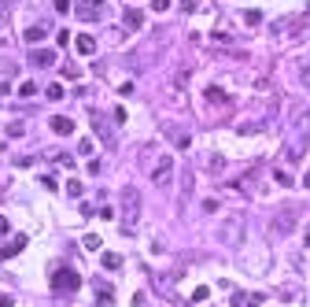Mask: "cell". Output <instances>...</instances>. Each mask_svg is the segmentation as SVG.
<instances>
[{
  "mask_svg": "<svg viewBox=\"0 0 310 307\" xmlns=\"http://www.w3.org/2000/svg\"><path fill=\"white\" fill-rule=\"evenodd\" d=\"M137 222H140V189L126 185L122 189V226H126V234H133Z\"/></svg>",
  "mask_w": 310,
  "mask_h": 307,
  "instance_id": "cell-1",
  "label": "cell"
},
{
  "mask_svg": "<svg viewBox=\"0 0 310 307\" xmlns=\"http://www.w3.org/2000/svg\"><path fill=\"white\" fill-rule=\"evenodd\" d=\"M81 289V274L70 270V266H59V270H52V292L55 296H74Z\"/></svg>",
  "mask_w": 310,
  "mask_h": 307,
  "instance_id": "cell-2",
  "label": "cell"
},
{
  "mask_svg": "<svg viewBox=\"0 0 310 307\" xmlns=\"http://www.w3.org/2000/svg\"><path fill=\"white\" fill-rule=\"evenodd\" d=\"M170 174H174V160H170V156H163V160L155 163V170H152V182L155 185H166V182H170Z\"/></svg>",
  "mask_w": 310,
  "mask_h": 307,
  "instance_id": "cell-3",
  "label": "cell"
},
{
  "mask_svg": "<svg viewBox=\"0 0 310 307\" xmlns=\"http://www.w3.org/2000/svg\"><path fill=\"white\" fill-rule=\"evenodd\" d=\"M229 307H262V296L259 292H233Z\"/></svg>",
  "mask_w": 310,
  "mask_h": 307,
  "instance_id": "cell-4",
  "label": "cell"
},
{
  "mask_svg": "<svg viewBox=\"0 0 310 307\" xmlns=\"http://www.w3.org/2000/svg\"><path fill=\"white\" fill-rule=\"evenodd\" d=\"M22 248H26V237H11L7 244H0V263H4V259H11V256H18Z\"/></svg>",
  "mask_w": 310,
  "mask_h": 307,
  "instance_id": "cell-5",
  "label": "cell"
},
{
  "mask_svg": "<svg viewBox=\"0 0 310 307\" xmlns=\"http://www.w3.org/2000/svg\"><path fill=\"white\" fill-rule=\"evenodd\" d=\"M296 215H299L296 208H288L285 215H277V222H274V234H277V237H285L288 230H292V218H296Z\"/></svg>",
  "mask_w": 310,
  "mask_h": 307,
  "instance_id": "cell-6",
  "label": "cell"
},
{
  "mask_svg": "<svg viewBox=\"0 0 310 307\" xmlns=\"http://www.w3.org/2000/svg\"><path fill=\"white\" fill-rule=\"evenodd\" d=\"M30 63L37 70H44V67H52L55 63V52H48V48H37V52H30Z\"/></svg>",
  "mask_w": 310,
  "mask_h": 307,
  "instance_id": "cell-7",
  "label": "cell"
},
{
  "mask_svg": "<svg viewBox=\"0 0 310 307\" xmlns=\"http://www.w3.org/2000/svg\"><path fill=\"white\" fill-rule=\"evenodd\" d=\"M203 100H207V104H229V92L218 89V86H207L203 89Z\"/></svg>",
  "mask_w": 310,
  "mask_h": 307,
  "instance_id": "cell-8",
  "label": "cell"
},
{
  "mask_svg": "<svg viewBox=\"0 0 310 307\" xmlns=\"http://www.w3.org/2000/svg\"><path fill=\"white\" fill-rule=\"evenodd\" d=\"M22 37H26V44H37V41H44V37H48V26L37 22V26H30V30H26Z\"/></svg>",
  "mask_w": 310,
  "mask_h": 307,
  "instance_id": "cell-9",
  "label": "cell"
},
{
  "mask_svg": "<svg viewBox=\"0 0 310 307\" xmlns=\"http://www.w3.org/2000/svg\"><path fill=\"white\" fill-rule=\"evenodd\" d=\"M52 134H59V137H70L74 134V118H52Z\"/></svg>",
  "mask_w": 310,
  "mask_h": 307,
  "instance_id": "cell-10",
  "label": "cell"
},
{
  "mask_svg": "<svg viewBox=\"0 0 310 307\" xmlns=\"http://www.w3.org/2000/svg\"><path fill=\"white\" fill-rule=\"evenodd\" d=\"M100 266H103V270H122V256H115V252H100Z\"/></svg>",
  "mask_w": 310,
  "mask_h": 307,
  "instance_id": "cell-11",
  "label": "cell"
},
{
  "mask_svg": "<svg viewBox=\"0 0 310 307\" xmlns=\"http://www.w3.org/2000/svg\"><path fill=\"white\" fill-rule=\"evenodd\" d=\"M74 44H78L81 56H92V52H96V41H92V34H78V41H74Z\"/></svg>",
  "mask_w": 310,
  "mask_h": 307,
  "instance_id": "cell-12",
  "label": "cell"
},
{
  "mask_svg": "<svg viewBox=\"0 0 310 307\" xmlns=\"http://www.w3.org/2000/svg\"><path fill=\"white\" fill-rule=\"evenodd\" d=\"M126 26H129V30H140V26H144V12L129 8V12H126Z\"/></svg>",
  "mask_w": 310,
  "mask_h": 307,
  "instance_id": "cell-13",
  "label": "cell"
},
{
  "mask_svg": "<svg viewBox=\"0 0 310 307\" xmlns=\"http://www.w3.org/2000/svg\"><path fill=\"white\" fill-rule=\"evenodd\" d=\"M74 12H78L81 18H100V8H96V4H89V0H85V4H78Z\"/></svg>",
  "mask_w": 310,
  "mask_h": 307,
  "instance_id": "cell-14",
  "label": "cell"
},
{
  "mask_svg": "<svg viewBox=\"0 0 310 307\" xmlns=\"http://www.w3.org/2000/svg\"><path fill=\"white\" fill-rule=\"evenodd\" d=\"M81 244H85V252H100V248H103V240H100L96 234H89V237H81Z\"/></svg>",
  "mask_w": 310,
  "mask_h": 307,
  "instance_id": "cell-15",
  "label": "cell"
},
{
  "mask_svg": "<svg viewBox=\"0 0 310 307\" xmlns=\"http://www.w3.org/2000/svg\"><path fill=\"white\" fill-rule=\"evenodd\" d=\"M63 92H67V89H63L59 82H52V86L44 89V96H48V100H63Z\"/></svg>",
  "mask_w": 310,
  "mask_h": 307,
  "instance_id": "cell-16",
  "label": "cell"
},
{
  "mask_svg": "<svg viewBox=\"0 0 310 307\" xmlns=\"http://www.w3.org/2000/svg\"><path fill=\"white\" fill-rule=\"evenodd\" d=\"M78 152H81V156H85V160H89V156L96 152V144H92L89 137H81V141H78Z\"/></svg>",
  "mask_w": 310,
  "mask_h": 307,
  "instance_id": "cell-17",
  "label": "cell"
},
{
  "mask_svg": "<svg viewBox=\"0 0 310 307\" xmlns=\"http://www.w3.org/2000/svg\"><path fill=\"white\" fill-rule=\"evenodd\" d=\"M15 92H18V96H26V100H30L33 92H37V86H33V82H22V86H18Z\"/></svg>",
  "mask_w": 310,
  "mask_h": 307,
  "instance_id": "cell-18",
  "label": "cell"
},
{
  "mask_svg": "<svg viewBox=\"0 0 310 307\" xmlns=\"http://www.w3.org/2000/svg\"><path fill=\"white\" fill-rule=\"evenodd\" d=\"M67 192H70V196H81V192H85V185H81L78 178H70V182H67Z\"/></svg>",
  "mask_w": 310,
  "mask_h": 307,
  "instance_id": "cell-19",
  "label": "cell"
},
{
  "mask_svg": "<svg viewBox=\"0 0 310 307\" xmlns=\"http://www.w3.org/2000/svg\"><path fill=\"white\" fill-rule=\"evenodd\" d=\"M296 70H299V82L310 89V67H307V63H296Z\"/></svg>",
  "mask_w": 310,
  "mask_h": 307,
  "instance_id": "cell-20",
  "label": "cell"
},
{
  "mask_svg": "<svg viewBox=\"0 0 310 307\" xmlns=\"http://www.w3.org/2000/svg\"><path fill=\"white\" fill-rule=\"evenodd\" d=\"M244 22H248V26H259V22H262V12H244Z\"/></svg>",
  "mask_w": 310,
  "mask_h": 307,
  "instance_id": "cell-21",
  "label": "cell"
},
{
  "mask_svg": "<svg viewBox=\"0 0 310 307\" xmlns=\"http://www.w3.org/2000/svg\"><path fill=\"white\" fill-rule=\"evenodd\" d=\"M92 126H96V130H100V137H103V141H111V130H107V126H103V118H92Z\"/></svg>",
  "mask_w": 310,
  "mask_h": 307,
  "instance_id": "cell-22",
  "label": "cell"
},
{
  "mask_svg": "<svg viewBox=\"0 0 310 307\" xmlns=\"http://www.w3.org/2000/svg\"><path fill=\"white\" fill-rule=\"evenodd\" d=\"M259 130H266V122H248V126H240V134H259Z\"/></svg>",
  "mask_w": 310,
  "mask_h": 307,
  "instance_id": "cell-23",
  "label": "cell"
},
{
  "mask_svg": "<svg viewBox=\"0 0 310 307\" xmlns=\"http://www.w3.org/2000/svg\"><path fill=\"white\" fill-rule=\"evenodd\" d=\"M207 296H211V289H207V285H200V289H196V292H192V300H196V304H203V300H207Z\"/></svg>",
  "mask_w": 310,
  "mask_h": 307,
  "instance_id": "cell-24",
  "label": "cell"
},
{
  "mask_svg": "<svg viewBox=\"0 0 310 307\" xmlns=\"http://www.w3.org/2000/svg\"><path fill=\"white\" fill-rule=\"evenodd\" d=\"M152 12H159V15L170 12V0H152Z\"/></svg>",
  "mask_w": 310,
  "mask_h": 307,
  "instance_id": "cell-25",
  "label": "cell"
},
{
  "mask_svg": "<svg viewBox=\"0 0 310 307\" xmlns=\"http://www.w3.org/2000/svg\"><path fill=\"white\" fill-rule=\"evenodd\" d=\"M52 4H55V12H59V15L70 12V0H52Z\"/></svg>",
  "mask_w": 310,
  "mask_h": 307,
  "instance_id": "cell-26",
  "label": "cell"
},
{
  "mask_svg": "<svg viewBox=\"0 0 310 307\" xmlns=\"http://www.w3.org/2000/svg\"><path fill=\"white\" fill-rule=\"evenodd\" d=\"M222 166H225V160H222V156H211V170H214V174H218V170H222Z\"/></svg>",
  "mask_w": 310,
  "mask_h": 307,
  "instance_id": "cell-27",
  "label": "cell"
},
{
  "mask_svg": "<svg viewBox=\"0 0 310 307\" xmlns=\"http://www.w3.org/2000/svg\"><path fill=\"white\" fill-rule=\"evenodd\" d=\"M274 178H277L281 185H292V178H288V174H285V170H281V166H277V170H274Z\"/></svg>",
  "mask_w": 310,
  "mask_h": 307,
  "instance_id": "cell-28",
  "label": "cell"
},
{
  "mask_svg": "<svg viewBox=\"0 0 310 307\" xmlns=\"http://www.w3.org/2000/svg\"><path fill=\"white\" fill-rule=\"evenodd\" d=\"M0 307H11V296H4V292H0Z\"/></svg>",
  "mask_w": 310,
  "mask_h": 307,
  "instance_id": "cell-29",
  "label": "cell"
},
{
  "mask_svg": "<svg viewBox=\"0 0 310 307\" xmlns=\"http://www.w3.org/2000/svg\"><path fill=\"white\" fill-rule=\"evenodd\" d=\"M0 234H7V218H0Z\"/></svg>",
  "mask_w": 310,
  "mask_h": 307,
  "instance_id": "cell-30",
  "label": "cell"
},
{
  "mask_svg": "<svg viewBox=\"0 0 310 307\" xmlns=\"http://www.w3.org/2000/svg\"><path fill=\"white\" fill-rule=\"evenodd\" d=\"M303 185H307V189H310V170H307V178H303Z\"/></svg>",
  "mask_w": 310,
  "mask_h": 307,
  "instance_id": "cell-31",
  "label": "cell"
},
{
  "mask_svg": "<svg viewBox=\"0 0 310 307\" xmlns=\"http://www.w3.org/2000/svg\"><path fill=\"white\" fill-rule=\"evenodd\" d=\"M89 4H96V8H103V0H89Z\"/></svg>",
  "mask_w": 310,
  "mask_h": 307,
  "instance_id": "cell-32",
  "label": "cell"
},
{
  "mask_svg": "<svg viewBox=\"0 0 310 307\" xmlns=\"http://www.w3.org/2000/svg\"><path fill=\"white\" fill-rule=\"evenodd\" d=\"M307 244H310V234H307Z\"/></svg>",
  "mask_w": 310,
  "mask_h": 307,
  "instance_id": "cell-33",
  "label": "cell"
},
{
  "mask_svg": "<svg viewBox=\"0 0 310 307\" xmlns=\"http://www.w3.org/2000/svg\"><path fill=\"white\" fill-rule=\"evenodd\" d=\"M0 15H4V8H0Z\"/></svg>",
  "mask_w": 310,
  "mask_h": 307,
  "instance_id": "cell-34",
  "label": "cell"
}]
</instances>
